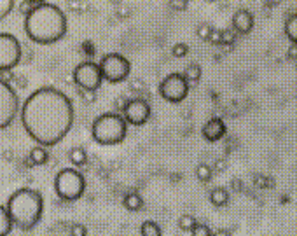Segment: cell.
Returning a JSON list of instances; mask_svg holds the SVG:
<instances>
[{"instance_id":"obj_31","label":"cell","mask_w":297,"mask_h":236,"mask_svg":"<svg viewBox=\"0 0 297 236\" xmlns=\"http://www.w3.org/2000/svg\"><path fill=\"white\" fill-rule=\"evenodd\" d=\"M86 226L82 224H74L72 229H70V236H86Z\"/></svg>"},{"instance_id":"obj_14","label":"cell","mask_w":297,"mask_h":236,"mask_svg":"<svg viewBox=\"0 0 297 236\" xmlns=\"http://www.w3.org/2000/svg\"><path fill=\"white\" fill-rule=\"evenodd\" d=\"M123 205L126 210L130 212H138L144 206V200H142V196L138 193H135V191H131V193H128L126 196H124L123 200Z\"/></svg>"},{"instance_id":"obj_37","label":"cell","mask_w":297,"mask_h":236,"mask_svg":"<svg viewBox=\"0 0 297 236\" xmlns=\"http://www.w3.org/2000/svg\"><path fill=\"white\" fill-rule=\"evenodd\" d=\"M224 168H225V163H224V161H217V163H215V170H217V172H222Z\"/></svg>"},{"instance_id":"obj_18","label":"cell","mask_w":297,"mask_h":236,"mask_svg":"<svg viewBox=\"0 0 297 236\" xmlns=\"http://www.w3.org/2000/svg\"><path fill=\"white\" fill-rule=\"evenodd\" d=\"M285 35L292 44H297V14H290L285 21Z\"/></svg>"},{"instance_id":"obj_22","label":"cell","mask_w":297,"mask_h":236,"mask_svg":"<svg viewBox=\"0 0 297 236\" xmlns=\"http://www.w3.org/2000/svg\"><path fill=\"white\" fill-rule=\"evenodd\" d=\"M196 177H198V181L200 182H210L213 177V170L208 166L206 163H201V164H198V168H196Z\"/></svg>"},{"instance_id":"obj_28","label":"cell","mask_w":297,"mask_h":236,"mask_svg":"<svg viewBox=\"0 0 297 236\" xmlns=\"http://www.w3.org/2000/svg\"><path fill=\"white\" fill-rule=\"evenodd\" d=\"M191 235L192 236H212V233H210V228H208L206 224H198V226L192 229Z\"/></svg>"},{"instance_id":"obj_36","label":"cell","mask_w":297,"mask_h":236,"mask_svg":"<svg viewBox=\"0 0 297 236\" xmlns=\"http://www.w3.org/2000/svg\"><path fill=\"white\" fill-rule=\"evenodd\" d=\"M212 236H233V235H231L229 229H217V231L213 233Z\"/></svg>"},{"instance_id":"obj_10","label":"cell","mask_w":297,"mask_h":236,"mask_svg":"<svg viewBox=\"0 0 297 236\" xmlns=\"http://www.w3.org/2000/svg\"><path fill=\"white\" fill-rule=\"evenodd\" d=\"M19 109V100L16 93L4 79H0V129L7 128L14 121Z\"/></svg>"},{"instance_id":"obj_24","label":"cell","mask_w":297,"mask_h":236,"mask_svg":"<svg viewBox=\"0 0 297 236\" xmlns=\"http://www.w3.org/2000/svg\"><path fill=\"white\" fill-rule=\"evenodd\" d=\"M212 32H213V28L208 23H201L198 28H196V34H198V37L200 39H210V35H212Z\"/></svg>"},{"instance_id":"obj_32","label":"cell","mask_w":297,"mask_h":236,"mask_svg":"<svg viewBox=\"0 0 297 236\" xmlns=\"http://www.w3.org/2000/svg\"><path fill=\"white\" fill-rule=\"evenodd\" d=\"M128 102H130V100H126L124 96H121V98L115 100V109H117V110H121V112H124V109H126Z\"/></svg>"},{"instance_id":"obj_29","label":"cell","mask_w":297,"mask_h":236,"mask_svg":"<svg viewBox=\"0 0 297 236\" xmlns=\"http://www.w3.org/2000/svg\"><path fill=\"white\" fill-rule=\"evenodd\" d=\"M221 44H224V46H233V44H234V34H233V30H222Z\"/></svg>"},{"instance_id":"obj_19","label":"cell","mask_w":297,"mask_h":236,"mask_svg":"<svg viewBox=\"0 0 297 236\" xmlns=\"http://www.w3.org/2000/svg\"><path fill=\"white\" fill-rule=\"evenodd\" d=\"M68 159H70L75 166H82V164H86V161H88V154H86V150L82 149V147H72L70 152H68Z\"/></svg>"},{"instance_id":"obj_26","label":"cell","mask_w":297,"mask_h":236,"mask_svg":"<svg viewBox=\"0 0 297 236\" xmlns=\"http://www.w3.org/2000/svg\"><path fill=\"white\" fill-rule=\"evenodd\" d=\"M171 53H173V56H177V58H184V56H187V53H189V46L184 42H178L173 46Z\"/></svg>"},{"instance_id":"obj_13","label":"cell","mask_w":297,"mask_h":236,"mask_svg":"<svg viewBox=\"0 0 297 236\" xmlns=\"http://www.w3.org/2000/svg\"><path fill=\"white\" fill-rule=\"evenodd\" d=\"M233 28L238 34L246 35L250 34L252 28H254V14L246 9H240L233 14Z\"/></svg>"},{"instance_id":"obj_30","label":"cell","mask_w":297,"mask_h":236,"mask_svg":"<svg viewBox=\"0 0 297 236\" xmlns=\"http://www.w3.org/2000/svg\"><path fill=\"white\" fill-rule=\"evenodd\" d=\"M79 94H81V98L84 103H93L94 100H96V94L93 93V91H84V90H79Z\"/></svg>"},{"instance_id":"obj_2","label":"cell","mask_w":297,"mask_h":236,"mask_svg":"<svg viewBox=\"0 0 297 236\" xmlns=\"http://www.w3.org/2000/svg\"><path fill=\"white\" fill-rule=\"evenodd\" d=\"M67 18L58 5L40 2L25 16V32L37 44H55L67 35Z\"/></svg>"},{"instance_id":"obj_23","label":"cell","mask_w":297,"mask_h":236,"mask_svg":"<svg viewBox=\"0 0 297 236\" xmlns=\"http://www.w3.org/2000/svg\"><path fill=\"white\" fill-rule=\"evenodd\" d=\"M196 226H198V222H196L194 215H182V217L178 219V228L182 229V231L192 233V229H194Z\"/></svg>"},{"instance_id":"obj_33","label":"cell","mask_w":297,"mask_h":236,"mask_svg":"<svg viewBox=\"0 0 297 236\" xmlns=\"http://www.w3.org/2000/svg\"><path fill=\"white\" fill-rule=\"evenodd\" d=\"M170 5L173 9H178V11H186L187 5H189V0H182V2H170Z\"/></svg>"},{"instance_id":"obj_3","label":"cell","mask_w":297,"mask_h":236,"mask_svg":"<svg viewBox=\"0 0 297 236\" xmlns=\"http://www.w3.org/2000/svg\"><path fill=\"white\" fill-rule=\"evenodd\" d=\"M5 208L16 228L30 231L40 222L44 212V198L35 189L21 187L9 196Z\"/></svg>"},{"instance_id":"obj_6","label":"cell","mask_w":297,"mask_h":236,"mask_svg":"<svg viewBox=\"0 0 297 236\" xmlns=\"http://www.w3.org/2000/svg\"><path fill=\"white\" fill-rule=\"evenodd\" d=\"M98 67H100L102 77L105 79V81L112 82V84L126 81L130 72H131V65H130V61H128L123 54H119V53H109V54H105Z\"/></svg>"},{"instance_id":"obj_12","label":"cell","mask_w":297,"mask_h":236,"mask_svg":"<svg viewBox=\"0 0 297 236\" xmlns=\"http://www.w3.org/2000/svg\"><path fill=\"white\" fill-rule=\"evenodd\" d=\"M227 128H225V123L221 117H212L208 119L203 126V138L208 142H219L225 135Z\"/></svg>"},{"instance_id":"obj_9","label":"cell","mask_w":297,"mask_h":236,"mask_svg":"<svg viewBox=\"0 0 297 236\" xmlns=\"http://www.w3.org/2000/svg\"><path fill=\"white\" fill-rule=\"evenodd\" d=\"M159 94L166 102L180 103L189 94V82L186 81L182 73H170L159 84Z\"/></svg>"},{"instance_id":"obj_1","label":"cell","mask_w":297,"mask_h":236,"mask_svg":"<svg viewBox=\"0 0 297 236\" xmlns=\"http://www.w3.org/2000/svg\"><path fill=\"white\" fill-rule=\"evenodd\" d=\"M21 123L40 147L56 145L74 125L72 100L56 88H38L23 103Z\"/></svg>"},{"instance_id":"obj_4","label":"cell","mask_w":297,"mask_h":236,"mask_svg":"<svg viewBox=\"0 0 297 236\" xmlns=\"http://www.w3.org/2000/svg\"><path fill=\"white\" fill-rule=\"evenodd\" d=\"M128 123L121 114H102L93 121L91 135L98 145H117L126 138Z\"/></svg>"},{"instance_id":"obj_34","label":"cell","mask_w":297,"mask_h":236,"mask_svg":"<svg viewBox=\"0 0 297 236\" xmlns=\"http://www.w3.org/2000/svg\"><path fill=\"white\" fill-rule=\"evenodd\" d=\"M287 58L292 61L297 60V44H292V46L289 47V51H287Z\"/></svg>"},{"instance_id":"obj_16","label":"cell","mask_w":297,"mask_h":236,"mask_svg":"<svg viewBox=\"0 0 297 236\" xmlns=\"http://www.w3.org/2000/svg\"><path fill=\"white\" fill-rule=\"evenodd\" d=\"M13 219H11L7 208L0 206V236H7L9 233L13 231Z\"/></svg>"},{"instance_id":"obj_17","label":"cell","mask_w":297,"mask_h":236,"mask_svg":"<svg viewBox=\"0 0 297 236\" xmlns=\"http://www.w3.org/2000/svg\"><path fill=\"white\" fill-rule=\"evenodd\" d=\"M30 161H32V164H37V166H40V164H46L47 159H49V154H47L46 147H34V149L30 150Z\"/></svg>"},{"instance_id":"obj_15","label":"cell","mask_w":297,"mask_h":236,"mask_svg":"<svg viewBox=\"0 0 297 236\" xmlns=\"http://www.w3.org/2000/svg\"><path fill=\"white\" fill-rule=\"evenodd\" d=\"M210 201L213 206H225L229 203V193L224 187H215L210 193Z\"/></svg>"},{"instance_id":"obj_27","label":"cell","mask_w":297,"mask_h":236,"mask_svg":"<svg viewBox=\"0 0 297 236\" xmlns=\"http://www.w3.org/2000/svg\"><path fill=\"white\" fill-rule=\"evenodd\" d=\"M254 182H255V185L257 187H262V189H269L273 185V179L271 177H264V175H257L254 179Z\"/></svg>"},{"instance_id":"obj_35","label":"cell","mask_w":297,"mask_h":236,"mask_svg":"<svg viewBox=\"0 0 297 236\" xmlns=\"http://www.w3.org/2000/svg\"><path fill=\"white\" fill-rule=\"evenodd\" d=\"M221 37H222V30H213L208 40L213 44H221Z\"/></svg>"},{"instance_id":"obj_21","label":"cell","mask_w":297,"mask_h":236,"mask_svg":"<svg viewBox=\"0 0 297 236\" xmlns=\"http://www.w3.org/2000/svg\"><path fill=\"white\" fill-rule=\"evenodd\" d=\"M182 75L186 77V81L189 82V86H191V82H198L201 79V67L196 63H191L186 70H184Z\"/></svg>"},{"instance_id":"obj_20","label":"cell","mask_w":297,"mask_h":236,"mask_svg":"<svg viewBox=\"0 0 297 236\" xmlns=\"http://www.w3.org/2000/svg\"><path fill=\"white\" fill-rule=\"evenodd\" d=\"M142 236H163V231L159 228V224L154 222V220H145L140 226Z\"/></svg>"},{"instance_id":"obj_11","label":"cell","mask_w":297,"mask_h":236,"mask_svg":"<svg viewBox=\"0 0 297 236\" xmlns=\"http://www.w3.org/2000/svg\"><path fill=\"white\" fill-rule=\"evenodd\" d=\"M123 117L126 123L133 126H144L150 117V105L144 98L130 100L123 112Z\"/></svg>"},{"instance_id":"obj_25","label":"cell","mask_w":297,"mask_h":236,"mask_svg":"<svg viewBox=\"0 0 297 236\" xmlns=\"http://www.w3.org/2000/svg\"><path fill=\"white\" fill-rule=\"evenodd\" d=\"M13 5H14L13 0H0V21L13 11Z\"/></svg>"},{"instance_id":"obj_5","label":"cell","mask_w":297,"mask_h":236,"mask_svg":"<svg viewBox=\"0 0 297 236\" xmlns=\"http://www.w3.org/2000/svg\"><path fill=\"white\" fill-rule=\"evenodd\" d=\"M55 191L59 200L63 201H75L84 194L86 181L82 173H79L74 168H63L56 173Z\"/></svg>"},{"instance_id":"obj_8","label":"cell","mask_w":297,"mask_h":236,"mask_svg":"<svg viewBox=\"0 0 297 236\" xmlns=\"http://www.w3.org/2000/svg\"><path fill=\"white\" fill-rule=\"evenodd\" d=\"M21 44L11 34H0V72L13 70L21 61Z\"/></svg>"},{"instance_id":"obj_7","label":"cell","mask_w":297,"mask_h":236,"mask_svg":"<svg viewBox=\"0 0 297 236\" xmlns=\"http://www.w3.org/2000/svg\"><path fill=\"white\" fill-rule=\"evenodd\" d=\"M74 82L79 90L84 91H96L98 88L102 86L103 77L102 72H100V67L93 61H82L74 69Z\"/></svg>"}]
</instances>
